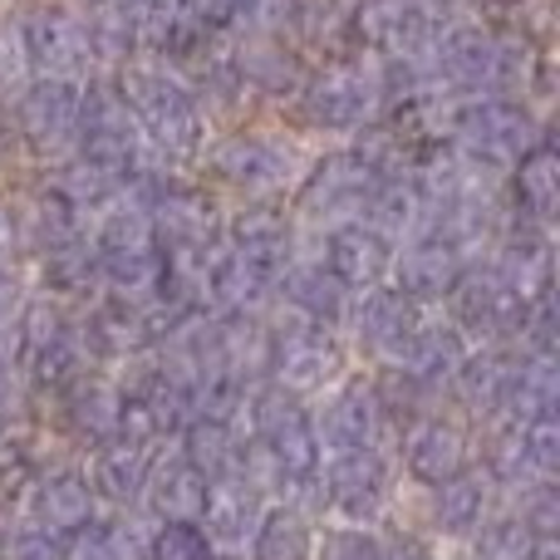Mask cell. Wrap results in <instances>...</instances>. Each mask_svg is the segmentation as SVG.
Returning <instances> with one entry per match:
<instances>
[{"label":"cell","instance_id":"1","mask_svg":"<svg viewBox=\"0 0 560 560\" xmlns=\"http://www.w3.org/2000/svg\"><path fill=\"white\" fill-rule=\"evenodd\" d=\"M114 89L128 104L133 124L143 128L148 148H158L163 158H192L202 148V138H207L202 104H197V89L173 65L133 55L128 65H118Z\"/></svg>","mask_w":560,"mask_h":560},{"label":"cell","instance_id":"2","mask_svg":"<svg viewBox=\"0 0 560 560\" xmlns=\"http://www.w3.org/2000/svg\"><path fill=\"white\" fill-rule=\"evenodd\" d=\"M79 158L94 167H104L114 183H138L143 173H153L148 163V138L133 124L128 104L118 98L114 79H89L79 84Z\"/></svg>","mask_w":560,"mask_h":560},{"label":"cell","instance_id":"3","mask_svg":"<svg viewBox=\"0 0 560 560\" xmlns=\"http://www.w3.org/2000/svg\"><path fill=\"white\" fill-rule=\"evenodd\" d=\"M447 138H453L457 153L472 158V163L506 167L541 138V128H536L532 108L516 104V98L477 94V98H463V104L453 108V133Z\"/></svg>","mask_w":560,"mask_h":560},{"label":"cell","instance_id":"4","mask_svg":"<svg viewBox=\"0 0 560 560\" xmlns=\"http://www.w3.org/2000/svg\"><path fill=\"white\" fill-rule=\"evenodd\" d=\"M20 45H25V65L39 69V79H69L84 84L89 65V35H84V10L69 0H30L20 10Z\"/></svg>","mask_w":560,"mask_h":560},{"label":"cell","instance_id":"5","mask_svg":"<svg viewBox=\"0 0 560 560\" xmlns=\"http://www.w3.org/2000/svg\"><path fill=\"white\" fill-rule=\"evenodd\" d=\"M447 319H453L457 335H472V339H492L497 349L516 345L526 325V300H516L512 290L502 285V276L492 266H472L453 280L447 290Z\"/></svg>","mask_w":560,"mask_h":560},{"label":"cell","instance_id":"6","mask_svg":"<svg viewBox=\"0 0 560 560\" xmlns=\"http://www.w3.org/2000/svg\"><path fill=\"white\" fill-rule=\"evenodd\" d=\"M374 108H378V79L374 65H329L319 69L315 79L300 84V114L305 124L325 128V133H359L364 124H374Z\"/></svg>","mask_w":560,"mask_h":560},{"label":"cell","instance_id":"7","mask_svg":"<svg viewBox=\"0 0 560 560\" xmlns=\"http://www.w3.org/2000/svg\"><path fill=\"white\" fill-rule=\"evenodd\" d=\"M438 20L423 15L413 0H354L349 10L345 39L359 49H369L374 59H423L433 49Z\"/></svg>","mask_w":560,"mask_h":560},{"label":"cell","instance_id":"8","mask_svg":"<svg viewBox=\"0 0 560 560\" xmlns=\"http://www.w3.org/2000/svg\"><path fill=\"white\" fill-rule=\"evenodd\" d=\"M378 177L384 173H374L359 153L339 148V153L319 158V163L300 177L295 207H300V217H310L315 226H329V232H335V226L359 222V207H364L369 187H374Z\"/></svg>","mask_w":560,"mask_h":560},{"label":"cell","instance_id":"9","mask_svg":"<svg viewBox=\"0 0 560 560\" xmlns=\"http://www.w3.org/2000/svg\"><path fill=\"white\" fill-rule=\"evenodd\" d=\"M497 45L492 35L477 20H443L428 49V74L438 79V89H453V94H492V74H497Z\"/></svg>","mask_w":560,"mask_h":560},{"label":"cell","instance_id":"10","mask_svg":"<svg viewBox=\"0 0 560 560\" xmlns=\"http://www.w3.org/2000/svg\"><path fill=\"white\" fill-rule=\"evenodd\" d=\"M15 133L30 153L65 158L79 138V84L69 79H35L15 98Z\"/></svg>","mask_w":560,"mask_h":560},{"label":"cell","instance_id":"11","mask_svg":"<svg viewBox=\"0 0 560 560\" xmlns=\"http://www.w3.org/2000/svg\"><path fill=\"white\" fill-rule=\"evenodd\" d=\"M315 487L325 497L329 512H339L345 522H369L384 506L388 492V467L374 447H354V453H325L319 457Z\"/></svg>","mask_w":560,"mask_h":560},{"label":"cell","instance_id":"12","mask_svg":"<svg viewBox=\"0 0 560 560\" xmlns=\"http://www.w3.org/2000/svg\"><path fill=\"white\" fill-rule=\"evenodd\" d=\"M212 173L222 183L242 187V192H276V187H290L300 183V163L295 153L285 148V138H271V133H236V138H222L212 148Z\"/></svg>","mask_w":560,"mask_h":560},{"label":"cell","instance_id":"13","mask_svg":"<svg viewBox=\"0 0 560 560\" xmlns=\"http://www.w3.org/2000/svg\"><path fill=\"white\" fill-rule=\"evenodd\" d=\"M428 305H418V300H408L404 290L394 285H374L364 300H359L354 310V329H359V345L369 349V354H378L388 369L404 364L408 345H413L418 335V319H423Z\"/></svg>","mask_w":560,"mask_h":560},{"label":"cell","instance_id":"14","mask_svg":"<svg viewBox=\"0 0 560 560\" xmlns=\"http://www.w3.org/2000/svg\"><path fill=\"white\" fill-rule=\"evenodd\" d=\"M79 335V349L98 359H133L138 349H153V329H148V300H124V295H104L94 300L84 329Z\"/></svg>","mask_w":560,"mask_h":560},{"label":"cell","instance_id":"15","mask_svg":"<svg viewBox=\"0 0 560 560\" xmlns=\"http://www.w3.org/2000/svg\"><path fill=\"white\" fill-rule=\"evenodd\" d=\"M556 408H560L556 359H532L516 349L492 413L502 418L506 428H526V423H541V418H556Z\"/></svg>","mask_w":560,"mask_h":560},{"label":"cell","instance_id":"16","mask_svg":"<svg viewBox=\"0 0 560 560\" xmlns=\"http://www.w3.org/2000/svg\"><path fill=\"white\" fill-rule=\"evenodd\" d=\"M319 438V453H354V447H374L378 428H384V408L374 398V384H345L339 394H329L325 413L310 418Z\"/></svg>","mask_w":560,"mask_h":560},{"label":"cell","instance_id":"17","mask_svg":"<svg viewBox=\"0 0 560 560\" xmlns=\"http://www.w3.org/2000/svg\"><path fill=\"white\" fill-rule=\"evenodd\" d=\"M94 487H89V477L79 472H49V477H35L25 492V512H30V526H39V532L49 536H74L84 532L89 522H94Z\"/></svg>","mask_w":560,"mask_h":560},{"label":"cell","instance_id":"18","mask_svg":"<svg viewBox=\"0 0 560 560\" xmlns=\"http://www.w3.org/2000/svg\"><path fill=\"white\" fill-rule=\"evenodd\" d=\"M463 261H467V256L457 252L453 242L423 232V236H413V242L394 256V276H398L394 290H404V295L418 300V305H433V300H443L447 290H453V280L467 271Z\"/></svg>","mask_w":560,"mask_h":560},{"label":"cell","instance_id":"19","mask_svg":"<svg viewBox=\"0 0 560 560\" xmlns=\"http://www.w3.org/2000/svg\"><path fill=\"white\" fill-rule=\"evenodd\" d=\"M492 271L502 276V285L512 290L516 300H526V305L551 295V242H546L541 226H526V222L502 226Z\"/></svg>","mask_w":560,"mask_h":560},{"label":"cell","instance_id":"20","mask_svg":"<svg viewBox=\"0 0 560 560\" xmlns=\"http://www.w3.org/2000/svg\"><path fill=\"white\" fill-rule=\"evenodd\" d=\"M276 280H280L276 266L252 261V256L232 252V246H217L212 266H207V280H202V300H212L222 315H252L276 290Z\"/></svg>","mask_w":560,"mask_h":560},{"label":"cell","instance_id":"21","mask_svg":"<svg viewBox=\"0 0 560 560\" xmlns=\"http://www.w3.org/2000/svg\"><path fill=\"white\" fill-rule=\"evenodd\" d=\"M404 463L418 482H447V477L467 472V433L453 418H418V423L404 428Z\"/></svg>","mask_w":560,"mask_h":560},{"label":"cell","instance_id":"22","mask_svg":"<svg viewBox=\"0 0 560 560\" xmlns=\"http://www.w3.org/2000/svg\"><path fill=\"white\" fill-rule=\"evenodd\" d=\"M319 266L345 290H374L378 280L394 271V246H388L384 236H374L369 226L349 222L325 236V261Z\"/></svg>","mask_w":560,"mask_h":560},{"label":"cell","instance_id":"23","mask_svg":"<svg viewBox=\"0 0 560 560\" xmlns=\"http://www.w3.org/2000/svg\"><path fill=\"white\" fill-rule=\"evenodd\" d=\"M197 522H202L197 532L207 536L212 551H246L256 522H261V492H252L242 477L212 482L207 487V502H202V516H197Z\"/></svg>","mask_w":560,"mask_h":560},{"label":"cell","instance_id":"24","mask_svg":"<svg viewBox=\"0 0 560 560\" xmlns=\"http://www.w3.org/2000/svg\"><path fill=\"white\" fill-rule=\"evenodd\" d=\"M512 202H516V222L541 226V232L556 222V212H560V158L546 138H536V143L516 158Z\"/></svg>","mask_w":560,"mask_h":560},{"label":"cell","instance_id":"25","mask_svg":"<svg viewBox=\"0 0 560 560\" xmlns=\"http://www.w3.org/2000/svg\"><path fill=\"white\" fill-rule=\"evenodd\" d=\"M232 65H236V74H242V84L256 89V94L285 98V94H300V84H305L295 55L285 49L280 35H236Z\"/></svg>","mask_w":560,"mask_h":560},{"label":"cell","instance_id":"26","mask_svg":"<svg viewBox=\"0 0 560 560\" xmlns=\"http://www.w3.org/2000/svg\"><path fill=\"white\" fill-rule=\"evenodd\" d=\"M226 246L242 252V256H252V261H266V266H276V271H285L290 266V222H285V212H280L276 202H266V197L246 202L242 212L226 222Z\"/></svg>","mask_w":560,"mask_h":560},{"label":"cell","instance_id":"27","mask_svg":"<svg viewBox=\"0 0 560 560\" xmlns=\"http://www.w3.org/2000/svg\"><path fill=\"white\" fill-rule=\"evenodd\" d=\"M143 497L163 522H197V516H202V502H207V477L197 472L183 453L163 457V463L148 467Z\"/></svg>","mask_w":560,"mask_h":560},{"label":"cell","instance_id":"28","mask_svg":"<svg viewBox=\"0 0 560 560\" xmlns=\"http://www.w3.org/2000/svg\"><path fill=\"white\" fill-rule=\"evenodd\" d=\"M418 222H423V202H418V192L408 187L404 173H384L374 187H369L364 207H359V226L384 236L388 246H394L398 236L418 232Z\"/></svg>","mask_w":560,"mask_h":560},{"label":"cell","instance_id":"29","mask_svg":"<svg viewBox=\"0 0 560 560\" xmlns=\"http://www.w3.org/2000/svg\"><path fill=\"white\" fill-rule=\"evenodd\" d=\"M65 423L74 428L84 443H114L118 438V408H124V394H118L114 384H104V378H79V384H69L65 394Z\"/></svg>","mask_w":560,"mask_h":560},{"label":"cell","instance_id":"30","mask_svg":"<svg viewBox=\"0 0 560 560\" xmlns=\"http://www.w3.org/2000/svg\"><path fill=\"white\" fill-rule=\"evenodd\" d=\"M276 285L285 290V305H295L300 315L315 319V325H329V319H339L349 310V290L319 261H290Z\"/></svg>","mask_w":560,"mask_h":560},{"label":"cell","instance_id":"31","mask_svg":"<svg viewBox=\"0 0 560 560\" xmlns=\"http://www.w3.org/2000/svg\"><path fill=\"white\" fill-rule=\"evenodd\" d=\"M148 467H153V457H148V447H133V443H104L94 457V477H89V487H94V497H104V502L114 506H128L143 497L148 487Z\"/></svg>","mask_w":560,"mask_h":560},{"label":"cell","instance_id":"32","mask_svg":"<svg viewBox=\"0 0 560 560\" xmlns=\"http://www.w3.org/2000/svg\"><path fill=\"white\" fill-rule=\"evenodd\" d=\"M487 477H472V472H457L447 482L433 487V522L438 532L447 536H477V526L487 522Z\"/></svg>","mask_w":560,"mask_h":560},{"label":"cell","instance_id":"33","mask_svg":"<svg viewBox=\"0 0 560 560\" xmlns=\"http://www.w3.org/2000/svg\"><path fill=\"white\" fill-rule=\"evenodd\" d=\"M84 35L94 65H128L138 55V15L118 0H94L84 5Z\"/></svg>","mask_w":560,"mask_h":560},{"label":"cell","instance_id":"34","mask_svg":"<svg viewBox=\"0 0 560 560\" xmlns=\"http://www.w3.org/2000/svg\"><path fill=\"white\" fill-rule=\"evenodd\" d=\"M339 374V354L329 339H319V329L310 339H300V345L280 349L271 359V378L280 388H290V394H310V388H325L329 378Z\"/></svg>","mask_w":560,"mask_h":560},{"label":"cell","instance_id":"35","mask_svg":"<svg viewBox=\"0 0 560 560\" xmlns=\"http://www.w3.org/2000/svg\"><path fill=\"white\" fill-rule=\"evenodd\" d=\"M246 551L252 560H315V532L295 506H271V512H261Z\"/></svg>","mask_w":560,"mask_h":560},{"label":"cell","instance_id":"36","mask_svg":"<svg viewBox=\"0 0 560 560\" xmlns=\"http://www.w3.org/2000/svg\"><path fill=\"white\" fill-rule=\"evenodd\" d=\"M65 560H148V541L133 522H89L84 532L65 536Z\"/></svg>","mask_w":560,"mask_h":560},{"label":"cell","instance_id":"37","mask_svg":"<svg viewBox=\"0 0 560 560\" xmlns=\"http://www.w3.org/2000/svg\"><path fill=\"white\" fill-rule=\"evenodd\" d=\"M236 453H242V447H236V438H232V423L192 418V423L183 428V457L207 477V487L236 477Z\"/></svg>","mask_w":560,"mask_h":560},{"label":"cell","instance_id":"38","mask_svg":"<svg viewBox=\"0 0 560 560\" xmlns=\"http://www.w3.org/2000/svg\"><path fill=\"white\" fill-rule=\"evenodd\" d=\"M39 276H45V295H55V300L89 295V290L98 285V256H94V246H89V236L45 252L39 256Z\"/></svg>","mask_w":560,"mask_h":560},{"label":"cell","instance_id":"39","mask_svg":"<svg viewBox=\"0 0 560 560\" xmlns=\"http://www.w3.org/2000/svg\"><path fill=\"white\" fill-rule=\"evenodd\" d=\"M49 192L59 197V202L69 207V212L79 217V222H94L98 212H104L108 202H114L118 192H124V183H114V177L104 173V167H94V163H84V158H74V163H65V173L55 177V187Z\"/></svg>","mask_w":560,"mask_h":560},{"label":"cell","instance_id":"40","mask_svg":"<svg viewBox=\"0 0 560 560\" xmlns=\"http://www.w3.org/2000/svg\"><path fill=\"white\" fill-rule=\"evenodd\" d=\"M20 369L25 378L39 388V394H65L69 384L84 378V349H79V335H65L55 345H39L20 354Z\"/></svg>","mask_w":560,"mask_h":560},{"label":"cell","instance_id":"41","mask_svg":"<svg viewBox=\"0 0 560 560\" xmlns=\"http://www.w3.org/2000/svg\"><path fill=\"white\" fill-rule=\"evenodd\" d=\"M98 256V252H94ZM98 280L108 285V295L124 300H153L163 285V252H118V256H98Z\"/></svg>","mask_w":560,"mask_h":560},{"label":"cell","instance_id":"42","mask_svg":"<svg viewBox=\"0 0 560 560\" xmlns=\"http://www.w3.org/2000/svg\"><path fill=\"white\" fill-rule=\"evenodd\" d=\"M506 369H512V354H506V349L487 345V349H477V354L467 349V359L457 364V374L447 378V384L457 388V398H463L467 408H487V413H492L497 394H502Z\"/></svg>","mask_w":560,"mask_h":560},{"label":"cell","instance_id":"43","mask_svg":"<svg viewBox=\"0 0 560 560\" xmlns=\"http://www.w3.org/2000/svg\"><path fill=\"white\" fill-rule=\"evenodd\" d=\"M472 546H477V560H546L556 551V541H536L532 526L516 512L497 516V522H482Z\"/></svg>","mask_w":560,"mask_h":560},{"label":"cell","instance_id":"44","mask_svg":"<svg viewBox=\"0 0 560 560\" xmlns=\"http://www.w3.org/2000/svg\"><path fill=\"white\" fill-rule=\"evenodd\" d=\"M20 345L25 349H39V345H55V339L74 335V325L65 319V305H59L55 295H35L25 300V310H20Z\"/></svg>","mask_w":560,"mask_h":560},{"label":"cell","instance_id":"45","mask_svg":"<svg viewBox=\"0 0 560 560\" xmlns=\"http://www.w3.org/2000/svg\"><path fill=\"white\" fill-rule=\"evenodd\" d=\"M522 457H526V477L532 482H551L560 472V423L541 418V423L522 428Z\"/></svg>","mask_w":560,"mask_h":560},{"label":"cell","instance_id":"46","mask_svg":"<svg viewBox=\"0 0 560 560\" xmlns=\"http://www.w3.org/2000/svg\"><path fill=\"white\" fill-rule=\"evenodd\" d=\"M148 560H217L197 522H163V532L148 536Z\"/></svg>","mask_w":560,"mask_h":560},{"label":"cell","instance_id":"47","mask_svg":"<svg viewBox=\"0 0 560 560\" xmlns=\"http://www.w3.org/2000/svg\"><path fill=\"white\" fill-rule=\"evenodd\" d=\"M315 560H388V546L364 526H345L315 546Z\"/></svg>","mask_w":560,"mask_h":560},{"label":"cell","instance_id":"48","mask_svg":"<svg viewBox=\"0 0 560 560\" xmlns=\"http://www.w3.org/2000/svg\"><path fill=\"white\" fill-rule=\"evenodd\" d=\"M25 45H20V10H0V94H20L25 79Z\"/></svg>","mask_w":560,"mask_h":560},{"label":"cell","instance_id":"49","mask_svg":"<svg viewBox=\"0 0 560 560\" xmlns=\"http://www.w3.org/2000/svg\"><path fill=\"white\" fill-rule=\"evenodd\" d=\"M0 560H65V541L39 526H20L0 541Z\"/></svg>","mask_w":560,"mask_h":560},{"label":"cell","instance_id":"50","mask_svg":"<svg viewBox=\"0 0 560 560\" xmlns=\"http://www.w3.org/2000/svg\"><path fill=\"white\" fill-rule=\"evenodd\" d=\"M30 482H35V463L25 457L20 443H0V506L25 502Z\"/></svg>","mask_w":560,"mask_h":560},{"label":"cell","instance_id":"51","mask_svg":"<svg viewBox=\"0 0 560 560\" xmlns=\"http://www.w3.org/2000/svg\"><path fill=\"white\" fill-rule=\"evenodd\" d=\"M10 315H20V280L10 261H0V325H10Z\"/></svg>","mask_w":560,"mask_h":560},{"label":"cell","instance_id":"52","mask_svg":"<svg viewBox=\"0 0 560 560\" xmlns=\"http://www.w3.org/2000/svg\"><path fill=\"white\" fill-rule=\"evenodd\" d=\"M20 354H25L20 329L15 325H0V378H10V369H20Z\"/></svg>","mask_w":560,"mask_h":560},{"label":"cell","instance_id":"53","mask_svg":"<svg viewBox=\"0 0 560 560\" xmlns=\"http://www.w3.org/2000/svg\"><path fill=\"white\" fill-rule=\"evenodd\" d=\"M15 418H20V398H15V388H10V378H0V443L10 438Z\"/></svg>","mask_w":560,"mask_h":560},{"label":"cell","instance_id":"54","mask_svg":"<svg viewBox=\"0 0 560 560\" xmlns=\"http://www.w3.org/2000/svg\"><path fill=\"white\" fill-rule=\"evenodd\" d=\"M118 5L133 10V15H143V10H148V5H158V0H118Z\"/></svg>","mask_w":560,"mask_h":560},{"label":"cell","instance_id":"55","mask_svg":"<svg viewBox=\"0 0 560 560\" xmlns=\"http://www.w3.org/2000/svg\"><path fill=\"white\" fill-rule=\"evenodd\" d=\"M5 163H10V138H5V128H0V173H5Z\"/></svg>","mask_w":560,"mask_h":560},{"label":"cell","instance_id":"56","mask_svg":"<svg viewBox=\"0 0 560 560\" xmlns=\"http://www.w3.org/2000/svg\"><path fill=\"white\" fill-rule=\"evenodd\" d=\"M546 560H556V551H551V556H546Z\"/></svg>","mask_w":560,"mask_h":560},{"label":"cell","instance_id":"57","mask_svg":"<svg viewBox=\"0 0 560 560\" xmlns=\"http://www.w3.org/2000/svg\"><path fill=\"white\" fill-rule=\"evenodd\" d=\"M84 5H94V0H84Z\"/></svg>","mask_w":560,"mask_h":560}]
</instances>
